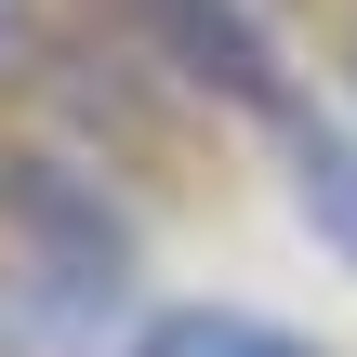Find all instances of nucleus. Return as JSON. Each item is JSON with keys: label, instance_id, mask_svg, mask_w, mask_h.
Wrapping results in <instances>:
<instances>
[{"label": "nucleus", "instance_id": "1", "mask_svg": "<svg viewBox=\"0 0 357 357\" xmlns=\"http://www.w3.org/2000/svg\"><path fill=\"white\" fill-rule=\"evenodd\" d=\"M0 212H13V238H26V278H53L66 305H119V278H132V238H119V212L106 199H79L53 159H13L0 172Z\"/></svg>", "mask_w": 357, "mask_h": 357}, {"label": "nucleus", "instance_id": "2", "mask_svg": "<svg viewBox=\"0 0 357 357\" xmlns=\"http://www.w3.org/2000/svg\"><path fill=\"white\" fill-rule=\"evenodd\" d=\"M132 26H146L199 93H225V106H278V53H265V26H252L238 0H132Z\"/></svg>", "mask_w": 357, "mask_h": 357}, {"label": "nucleus", "instance_id": "3", "mask_svg": "<svg viewBox=\"0 0 357 357\" xmlns=\"http://www.w3.org/2000/svg\"><path fill=\"white\" fill-rule=\"evenodd\" d=\"M291 185H305V225H318V238L357 265V132H318V119H305V146H291Z\"/></svg>", "mask_w": 357, "mask_h": 357}, {"label": "nucleus", "instance_id": "4", "mask_svg": "<svg viewBox=\"0 0 357 357\" xmlns=\"http://www.w3.org/2000/svg\"><path fill=\"white\" fill-rule=\"evenodd\" d=\"M132 357H305V344L265 331V318H238V305H172V318H146Z\"/></svg>", "mask_w": 357, "mask_h": 357}]
</instances>
